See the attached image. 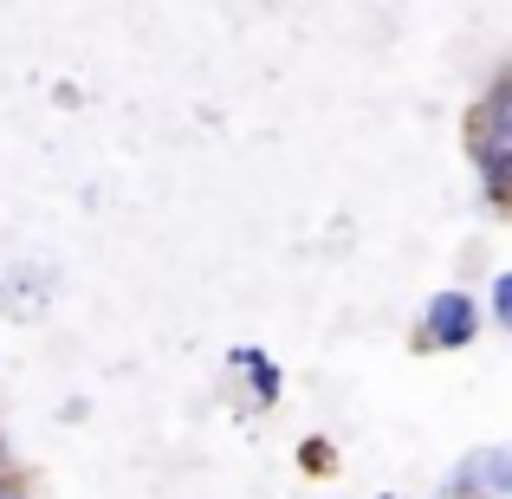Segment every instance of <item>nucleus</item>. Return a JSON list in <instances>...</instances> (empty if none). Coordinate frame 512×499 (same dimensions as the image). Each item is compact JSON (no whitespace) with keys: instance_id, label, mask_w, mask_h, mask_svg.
I'll return each mask as SVG.
<instances>
[{"instance_id":"nucleus-9","label":"nucleus","mask_w":512,"mask_h":499,"mask_svg":"<svg viewBox=\"0 0 512 499\" xmlns=\"http://www.w3.org/2000/svg\"><path fill=\"white\" fill-rule=\"evenodd\" d=\"M0 474H7V441H0Z\"/></svg>"},{"instance_id":"nucleus-6","label":"nucleus","mask_w":512,"mask_h":499,"mask_svg":"<svg viewBox=\"0 0 512 499\" xmlns=\"http://www.w3.org/2000/svg\"><path fill=\"white\" fill-rule=\"evenodd\" d=\"M299 461H305V474H331V467H338V448H331L325 435H305L299 441Z\"/></svg>"},{"instance_id":"nucleus-5","label":"nucleus","mask_w":512,"mask_h":499,"mask_svg":"<svg viewBox=\"0 0 512 499\" xmlns=\"http://www.w3.org/2000/svg\"><path fill=\"white\" fill-rule=\"evenodd\" d=\"M480 325H512V273H493L487 292H480Z\"/></svg>"},{"instance_id":"nucleus-10","label":"nucleus","mask_w":512,"mask_h":499,"mask_svg":"<svg viewBox=\"0 0 512 499\" xmlns=\"http://www.w3.org/2000/svg\"><path fill=\"white\" fill-rule=\"evenodd\" d=\"M376 499H396V493H376Z\"/></svg>"},{"instance_id":"nucleus-8","label":"nucleus","mask_w":512,"mask_h":499,"mask_svg":"<svg viewBox=\"0 0 512 499\" xmlns=\"http://www.w3.org/2000/svg\"><path fill=\"white\" fill-rule=\"evenodd\" d=\"M435 499H474V493H454V487H441V493H435Z\"/></svg>"},{"instance_id":"nucleus-1","label":"nucleus","mask_w":512,"mask_h":499,"mask_svg":"<svg viewBox=\"0 0 512 499\" xmlns=\"http://www.w3.org/2000/svg\"><path fill=\"white\" fill-rule=\"evenodd\" d=\"M467 163L480 175V195L487 208H506V175H512V78L500 72L467 111Z\"/></svg>"},{"instance_id":"nucleus-4","label":"nucleus","mask_w":512,"mask_h":499,"mask_svg":"<svg viewBox=\"0 0 512 499\" xmlns=\"http://www.w3.org/2000/svg\"><path fill=\"white\" fill-rule=\"evenodd\" d=\"M227 370L247 383L253 409H279V396H286V376H279V363L266 357L260 344H234V350H227Z\"/></svg>"},{"instance_id":"nucleus-3","label":"nucleus","mask_w":512,"mask_h":499,"mask_svg":"<svg viewBox=\"0 0 512 499\" xmlns=\"http://www.w3.org/2000/svg\"><path fill=\"white\" fill-rule=\"evenodd\" d=\"M441 487L454 493H474V499H512V454L506 448H467L461 461L448 467Z\"/></svg>"},{"instance_id":"nucleus-2","label":"nucleus","mask_w":512,"mask_h":499,"mask_svg":"<svg viewBox=\"0 0 512 499\" xmlns=\"http://www.w3.org/2000/svg\"><path fill=\"white\" fill-rule=\"evenodd\" d=\"M480 331H487V325H480V299H474V292H467V286H441L435 299L422 305V331H415V337H422V350H448V357H454V350H467Z\"/></svg>"},{"instance_id":"nucleus-7","label":"nucleus","mask_w":512,"mask_h":499,"mask_svg":"<svg viewBox=\"0 0 512 499\" xmlns=\"http://www.w3.org/2000/svg\"><path fill=\"white\" fill-rule=\"evenodd\" d=\"M0 499H33V487H26V480L7 467V474H0Z\"/></svg>"}]
</instances>
